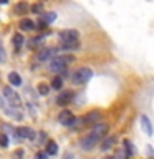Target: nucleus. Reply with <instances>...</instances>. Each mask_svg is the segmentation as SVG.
Wrapping results in <instances>:
<instances>
[{"instance_id": "obj_30", "label": "nucleus", "mask_w": 154, "mask_h": 159, "mask_svg": "<svg viewBox=\"0 0 154 159\" xmlns=\"http://www.w3.org/2000/svg\"><path fill=\"white\" fill-rule=\"evenodd\" d=\"M114 159H128V156H126V154H124L123 151H119L116 156H114Z\"/></svg>"}, {"instance_id": "obj_8", "label": "nucleus", "mask_w": 154, "mask_h": 159, "mask_svg": "<svg viewBox=\"0 0 154 159\" xmlns=\"http://www.w3.org/2000/svg\"><path fill=\"white\" fill-rule=\"evenodd\" d=\"M99 119H101V113H99L98 109H93V111H89L86 116L83 118V123L88 124V126H91V124H99Z\"/></svg>"}, {"instance_id": "obj_23", "label": "nucleus", "mask_w": 154, "mask_h": 159, "mask_svg": "<svg viewBox=\"0 0 154 159\" xmlns=\"http://www.w3.org/2000/svg\"><path fill=\"white\" fill-rule=\"evenodd\" d=\"M43 35L42 37H35V38H32V42H30V47H38V45H42L43 43Z\"/></svg>"}, {"instance_id": "obj_33", "label": "nucleus", "mask_w": 154, "mask_h": 159, "mask_svg": "<svg viewBox=\"0 0 154 159\" xmlns=\"http://www.w3.org/2000/svg\"><path fill=\"white\" fill-rule=\"evenodd\" d=\"M103 159H114V157H111V156H108V157H103Z\"/></svg>"}, {"instance_id": "obj_20", "label": "nucleus", "mask_w": 154, "mask_h": 159, "mask_svg": "<svg viewBox=\"0 0 154 159\" xmlns=\"http://www.w3.org/2000/svg\"><path fill=\"white\" fill-rule=\"evenodd\" d=\"M134 148H133V144H131V141H124V154H126V156H134Z\"/></svg>"}, {"instance_id": "obj_27", "label": "nucleus", "mask_w": 154, "mask_h": 159, "mask_svg": "<svg viewBox=\"0 0 154 159\" xmlns=\"http://www.w3.org/2000/svg\"><path fill=\"white\" fill-rule=\"evenodd\" d=\"M5 61H7V55H5V48L0 43V63H5Z\"/></svg>"}, {"instance_id": "obj_3", "label": "nucleus", "mask_w": 154, "mask_h": 159, "mask_svg": "<svg viewBox=\"0 0 154 159\" xmlns=\"http://www.w3.org/2000/svg\"><path fill=\"white\" fill-rule=\"evenodd\" d=\"M93 70L91 68H78L76 71L71 75V83L73 84H84L88 80H91Z\"/></svg>"}, {"instance_id": "obj_19", "label": "nucleus", "mask_w": 154, "mask_h": 159, "mask_svg": "<svg viewBox=\"0 0 154 159\" xmlns=\"http://www.w3.org/2000/svg\"><path fill=\"white\" fill-rule=\"evenodd\" d=\"M23 37H22V33H15L13 35V47L17 48V50H20V47L23 45Z\"/></svg>"}, {"instance_id": "obj_9", "label": "nucleus", "mask_w": 154, "mask_h": 159, "mask_svg": "<svg viewBox=\"0 0 154 159\" xmlns=\"http://www.w3.org/2000/svg\"><path fill=\"white\" fill-rule=\"evenodd\" d=\"M108 131H109V126H108V124H106V123H99V124H96V126L93 128L91 134H93V136H94V138H96L98 141H99L101 138L106 136Z\"/></svg>"}, {"instance_id": "obj_32", "label": "nucleus", "mask_w": 154, "mask_h": 159, "mask_svg": "<svg viewBox=\"0 0 154 159\" xmlns=\"http://www.w3.org/2000/svg\"><path fill=\"white\" fill-rule=\"evenodd\" d=\"M3 108V99H2V96H0V109Z\"/></svg>"}, {"instance_id": "obj_28", "label": "nucleus", "mask_w": 154, "mask_h": 159, "mask_svg": "<svg viewBox=\"0 0 154 159\" xmlns=\"http://www.w3.org/2000/svg\"><path fill=\"white\" fill-rule=\"evenodd\" d=\"M25 10H27V3H18L17 7H15V12H25Z\"/></svg>"}, {"instance_id": "obj_6", "label": "nucleus", "mask_w": 154, "mask_h": 159, "mask_svg": "<svg viewBox=\"0 0 154 159\" xmlns=\"http://www.w3.org/2000/svg\"><path fill=\"white\" fill-rule=\"evenodd\" d=\"M58 121H60V124H63V126H71V124H75V121H76V118H75V114L71 111L63 109V111L58 114Z\"/></svg>"}, {"instance_id": "obj_22", "label": "nucleus", "mask_w": 154, "mask_h": 159, "mask_svg": "<svg viewBox=\"0 0 154 159\" xmlns=\"http://www.w3.org/2000/svg\"><path fill=\"white\" fill-rule=\"evenodd\" d=\"M61 86H63V80L60 78V76L53 78V81H52V88H55V89H61Z\"/></svg>"}, {"instance_id": "obj_13", "label": "nucleus", "mask_w": 154, "mask_h": 159, "mask_svg": "<svg viewBox=\"0 0 154 159\" xmlns=\"http://www.w3.org/2000/svg\"><path fill=\"white\" fill-rule=\"evenodd\" d=\"M114 144H116V136H109V138H106L101 143V146H99V148H101V151H109Z\"/></svg>"}, {"instance_id": "obj_11", "label": "nucleus", "mask_w": 154, "mask_h": 159, "mask_svg": "<svg viewBox=\"0 0 154 159\" xmlns=\"http://www.w3.org/2000/svg\"><path fill=\"white\" fill-rule=\"evenodd\" d=\"M139 123H141L143 131L146 133L147 136H152V124H151V121H149V118L144 116V114H141V118H139Z\"/></svg>"}, {"instance_id": "obj_10", "label": "nucleus", "mask_w": 154, "mask_h": 159, "mask_svg": "<svg viewBox=\"0 0 154 159\" xmlns=\"http://www.w3.org/2000/svg\"><path fill=\"white\" fill-rule=\"evenodd\" d=\"M73 96H75V93H73V91H70V89H66V91L60 93V96L57 98V103H58V104H61V106H65V104H68L70 101H71Z\"/></svg>"}, {"instance_id": "obj_4", "label": "nucleus", "mask_w": 154, "mask_h": 159, "mask_svg": "<svg viewBox=\"0 0 154 159\" xmlns=\"http://www.w3.org/2000/svg\"><path fill=\"white\" fill-rule=\"evenodd\" d=\"M3 96L7 98V101L12 104L13 108H22V98H20V94L15 91V89L5 86L3 88Z\"/></svg>"}, {"instance_id": "obj_12", "label": "nucleus", "mask_w": 154, "mask_h": 159, "mask_svg": "<svg viewBox=\"0 0 154 159\" xmlns=\"http://www.w3.org/2000/svg\"><path fill=\"white\" fill-rule=\"evenodd\" d=\"M53 53H55V48H43V50H40V52H38L37 58L40 60V61H45V60L52 58Z\"/></svg>"}, {"instance_id": "obj_5", "label": "nucleus", "mask_w": 154, "mask_h": 159, "mask_svg": "<svg viewBox=\"0 0 154 159\" xmlns=\"http://www.w3.org/2000/svg\"><path fill=\"white\" fill-rule=\"evenodd\" d=\"M96 144H98V139L94 138L91 133H88L86 136H83L81 139H79V146H81L83 151H91Z\"/></svg>"}, {"instance_id": "obj_14", "label": "nucleus", "mask_w": 154, "mask_h": 159, "mask_svg": "<svg viewBox=\"0 0 154 159\" xmlns=\"http://www.w3.org/2000/svg\"><path fill=\"white\" fill-rule=\"evenodd\" d=\"M8 83L13 84V86H20V84H22V76H20L17 71L8 73Z\"/></svg>"}, {"instance_id": "obj_15", "label": "nucleus", "mask_w": 154, "mask_h": 159, "mask_svg": "<svg viewBox=\"0 0 154 159\" xmlns=\"http://www.w3.org/2000/svg\"><path fill=\"white\" fill-rule=\"evenodd\" d=\"M20 28H22L23 32H30V30L35 28V23L30 18H22L20 20Z\"/></svg>"}, {"instance_id": "obj_24", "label": "nucleus", "mask_w": 154, "mask_h": 159, "mask_svg": "<svg viewBox=\"0 0 154 159\" xmlns=\"http://www.w3.org/2000/svg\"><path fill=\"white\" fill-rule=\"evenodd\" d=\"M8 143H10V139L7 134H0V146L2 148H8Z\"/></svg>"}, {"instance_id": "obj_29", "label": "nucleus", "mask_w": 154, "mask_h": 159, "mask_svg": "<svg viewBox=\"0 0 154 159\" xmlns=\"http://www.w3.org/2000/svg\"><path fill=\"white\" fill-rule=\"evenodd\" d=\"M35 159H48V154H47V151H40V152H37V156H35Z\"/></svg>"}, {"instance_id": "obj_2", "label": "nucleus", "mask_w": 154, "mask_h": 159, "mask_svg": "<svg viewBox=\"0 0 154 159\" xmlns=\"http://www.w3.org/2000/svg\"><path fill=\"white\" fill-rule=\"evenodd\" d=\"M70 61H73L71 57H57V58H53L52 61H50L48 70L52 73H61V71L66 70V63H70Z\"/></svg>"}, {"instance_id": "obj_26", "label": "nucleus", "mask_w": 154, "mask_h": 159, "mask_svg": "<svg viewBox=\"0 0 154 159\" xmlns=\"http://www.w3.org/2000/svg\"><path fill=\"white\" fill-rule=\"evenodd\" d=\"M32 12H35V13H45L43 12V5L42 3H35V5H32Z\"/></svg>"}, {"instance_id": "obj_7", "label": "nucleus", "mask_w": 154, "mask_h": 159, "mask_svg": "<svg viewBox=\"0 0 154 159\" xmlns=\"http://www.w3.org/2000/svg\"><path fill=\"white\" fill-rule=\"evenodd\" d=\"M17 136L33 141V139H37V131L32 128H28V126H20V128H17Z\"/></svg>"}, {"instance_id": "obj_25", "label": "nucleus", "mask_w": 154, "mask_h": 159, "mask_svg": "<svg viewBox=\"0 0 154 159\" xmlns=\"http://www.w3.org/2000/svg\"><path fill=\"white\" fill-rule=\"evenodd\" d=\"M23 149L22 148H18V149H15V151H13V154H12V157L13 159H23Z\"/></svg>"}, {"instance_id": "obj_17", "label": "nucleus", "mask_w": 154, "mask_h": 159, "mask_svg": "<svg viewBox=\"0 0 154 159\" xmlns=\"http://www.w3.org/2000/svg\"><path fill=\"white\" fill-rule=\"evenodd\" d=\"M40 20H42V22L43 23H47V25H50V23H52V22H55V20H57V13H55V12H45L43 15H42V18H40Z\"/></svg>"}, {"instance_id": "obj_18", "label": "nucleus", "mask_w": 154, "mask_h": 159, "mask_svg": "<svg viewBox=\"0 0 154 159\" xmlns=\"http://www.w3.org/2000/svg\"><path fill=\"white\" fill-rule=\"evenodd\" d=\"M58 152V146L55 141H48L47 143V154L48 156H55V154Z\"/></svg>"}, {"instance_id": "obj_16", "label": "nucleus", "mask_w": 154, "mask_h": 159, "mask_svg": "<svg viewBox=\"0 0 154 159\" xmlns=\"http://www.w3.org/2000/svg\"><path fill=\"white\" fill-rule=\"evenodd\" d=\"M5 114L7 116H12L13 119H22V111H20V108H7L5 109Z\"/></svg>"}, {"instance_id": "obj_31", "label": "nucleus", "mask_w": 154, "mask_h": 159, "mask_svg": "<svg viewBox=\"0 0 154 159\" xmlns=\"http://www.w3.org/2000/svg\"><path fill=\"white\" fill-rule=\"evenodd\" d=\"M61 159H76V157H75V154H73V152H65Z\"/></svg>"}, {"instance_id": "obj_1", "label": "nucleus", "mask_w": 154, "mask_h": 159, "mask_svg": "<svg viewBox=\"0 0 154 159\" xmlns=\"http://www.w3.org/2000/svg\"><path fill=\"white\" fill-rule=\"evenodd\" d=\"M79 33L76 30H61L60 32V47L61 50H75L78 48Z\"/></svg>"}, {"instance_id": "obj_21", "label": "nucleus", "mask_w": 154, "mask_h": 159, "mask_svg": "<svg viewBox=\"0 0 154 159\" xmlns=\"http://www.w3.org/2000/svg\"><path fill=\"white\" fill-rule=\"evenodd\" d=\"M37 89H38V93L42 94V96H45V94H48V91H50V86L47 83H40L38 86H37Z\"/></svg>"}]
</instances>
